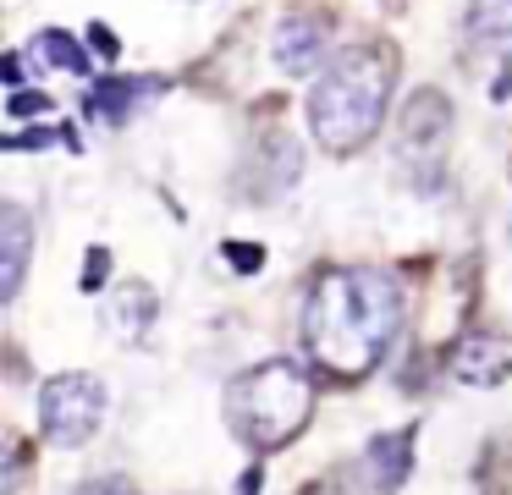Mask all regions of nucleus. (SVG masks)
Listing matches in <instances>:
<instances>
[{"label": "nucleus", "instance_id": "1", "mask_svg": "<svg viewBox=\"0 0 512 495\" xmlns=\"http://www.w3.org/2000/svg\"><path fill=\"white\" fill-rule=\"evenodd\" d=\"M402 325V286L386 270H325L303 297V352L336 380H364Z\"/></svg>", "mask_w": 512, "mask_h": 495}, {"label": "nucleus", "instance_id": "2", "mask_svg": "<svg viewBox=\"0 0 512 495\" xmlns=\"http://www.w3.org/2000/svg\"><path fill=\"white\" fill-rule=\"evenodd\" d=\"M391 83H397V61L380 44H353V50L331 55V66L309 88L314 143L325 154H358L386 121Z\"/></svg>", "mask_w": 512, "mask_h": 495}, {"label": "nucleus", "instance_id": "3", "mask_svg": "<svg viewBox=\"0 0 512 495\" xmlns=\"http://www.w3.org/2000/svg\"><path fill=\"white\" fill-rule=\"evenodd\" d=\"M309 413H314V380L292 358L254 363L226 385V424L254 451H281L287 440H298L309 429Z\"/></svg>", "mask_w": 512, "mask_h": 495}, {"label": "nucleus", "instance_id": "4", "mask_svg": "<svg viewBox=\"0 0 512 495\" xmlns=\"http://www.w3.org/2000/svg\"><path fill=\"white\" fill-rule=\"evenodd\" d=\"M105 418V385L94 374H50L39 385V429L56 446H83Z\"/></svg>", "mask_w": 512, "mask_h": 495}, {"label": "nucleus", "instance_id": "5", "mask_svg": "<svg viewBox=\"0 0 512 495\" xmlns=\"http://www.w3.org/2000/svg\"><path fill=\"white\" fill-rule=\"evenodd\" d=\"M446 369L463 385H501L512 374V336L507 330H468L463 341H452L446 352Z\"/></svg>", "mask_w": 512, "mask_h": 495}, {"label": "nucleus", "instance_id": "6", "mask_svg": "<svg viewBox=\"0 0 512 495\" xmlns=\"http://www.w3.org/2000/svg\"><path fill=\"white\" fill-rule=\"evenodd\" d=\"M325 44H331V33H325L320 17H287L276 28V39H270V55H276L281 72L309 77L325 66Z\"/></svg>", "mask_w": 512, "mask_h": 495}, {"label": "nucleus", "instance_id": "7", "mask_svg": "<svg viewBox=\"0 0 512 495\" xmlns=\"http://www.w3.org/2000/svg\"><path fill=\"white\" fill-rule=\"evenodd\" d=\"M155 286L144 281H122L111 297H105V330L116 341H144L149 325H155Z\"/></svg>", "mask_w": 512, "mask_h": 495}, {"label": "nucleus", "instance_id": "8", "mask_svg": "<svg viewBox=\"0 0 512 495\" xmlns=\"http://www.w3.org/2000/svg\"><path fill=\"white\" fill-rule=\"evenodd\" d=\"M28 248H34V220L23 204H0V297H17L28 275Z\"/></svg>", "mask_w": 512, "mask_h": 495}, {"label": "nucleus", "instance_id": "9", "mask_svg": "<svg viewBox=\"0 0 512 495\" xmlns=\"http://www.w3.org/2000/svg\"><path fill=\"white\" fill-rule=\"evenodd\" d=\"M364 468H369V484H375L380 495H397L402 479H408V468H413V429H397V435L369 440Z\"/></svg>", "mask_w": 512, "mask_h": 495}, {"label": "nucleus", "instance_id": "10", "mask_svg": "<svg viewBox=\"0 0 512 495\" xmlns=\"http://www.w3.org/2000/svg\"><path fill=\"white\" fill-rule=\"evenodd\" d=\"M446 127H452V105H446L435 88H419V94L408 99V110H402V143L424 154L446 138Z\"/></svg>", "mask_w": 512, "mask_h": 495}, {"label": "nucleus", "instance_id": "11", "mask_svg": "<svg viewBox=\"0 0 512 495\" xmlns=\"http://www.w3.org/2000/svg\"><path fill=\"white\" fill-rule=\"evenodd\" d=\"M155 77H100V83L89 88V110L105 121H127L138 110V99L155 94Z\"/></svg>", "mask_w": 512, "mask_h": 495}, {"label": "nucleus", "instance_id": "12", "mask_svg": "<svg viewBox=\"0 0 512 495\" xmlns=\"http://www.w3.org/2000/svg\"><path fill=\"white\" fill-rule=\"evenodd\" d=\"M28 55H34L39 66H56V72H72V77H89L94 72L89 50H83L72 33H61V28H45L34 44H28Z\"/></svg>", "mask_w": 512, "mask_h": 495}, {"label": "nucleus", "instance_id": "13", "mask_svg": "<svg viewBox=\"0 0 512 495\" xmlns=\"http://www.w3.org/2000/svg\"><path fill=\"white\" fill-rule=\"evenodd\" d=\"M468 33L479 44H512V0H474L468 6Z\"/></svg>", "mask_w": 512, "mask_h": 495}, {"label": "nucleus", "instance_id": "14", "mask_svg": "<svg viewBox=\"0 0 512 495\" xmlns=\"http://www.w3.org/2000/svg\"><path fill=\"white\" fill-rule=\"evenodd\" d=\"M6 110H12L17 121H28V116H50V94H28V88H17Z\"/></svg>", "mask_w": 512, "mask_h": 495}, {"label": "nucleus", "instance_id": "15", "mask_svg": "<svg viewBox=\"0 0 512 495\" xmlns=\"http://www.w3.org/2000/svg\"><path fill=\"white\" fill-rule=\"evenodd\" d=\"M105 270H111V253H105V248H89V259H83V292L105 286Z\"/></svg>", "mask_w": 512, "mask_h": 495}, {"label": "nucleus", "instance_id": "16", "mask_svg": "<svg viewBox=\"0 0 512 495\" xmlns=\"http://www.w3.org/2000/svg\"><path fill=\"white\" fill-rule=\"evenodd\" d=\"M226 259H232L237 270H259V264H265V253L248 248V242H226Z\"/></svg>", "mask_w": 512, "mask_h": 495}, {"label": "nucleus", "instance_id": "17", "mask_svg": "<svg viewBox=\"0 0 512 495\" xmlns=\"http://www.w3.org/2000/svg\"><path fill=\"white\" fill-rule=\"evenodd\" d=\"M78 495H138V490L127 479H94V484H83Z\"/></svg>", "mask_w": 512, "mask_h": 495}, {"label": "nucleus", "instance_id": "18", "mask_svg": "<svg viewBox=\"0 0 512 495\" xmlns=\"http://www.w3.org/2000/svg\"><path fill=\"white\" fill-rule=\"evenodd\" d=\"M0 77H6V83H23V55H6V66H0Z\"/></svg>", "mask_w": 512, "mask_h": 495}, {"label": "nucleus", "instance_id": "19", "mask_svg": "<svg viewBox=\"0 0 512 495\" xmlns=\"http://www.w3.org/2000/svg\"><path fill=\"white\" fill-rule=\"evenodd\" d=\"M89 33H94V44H100V50H105V55H116V39H111V33H105V22H94V28H89Z\"/></svg>", "mask_w": 512, "mask_h": 495}]
</instances>
